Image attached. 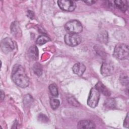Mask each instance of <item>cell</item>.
Masks as SVG:
<instances>
[{
  "label": "cell",
  "mask_w": 129,
  "mask_h": 129,
  "mask_svg": "<svg viewBox=\"0 0 129 129\" xmlns=\"http://www.w3.org/2000/svg\"><path fill=\"white\" fill-rule=\"evenodd\" d=\"M12 78L13 82L19 87H27L29 84V79L23 67L20 64H15L12 69Z\"/></svg>",
  "instance_id": "1"
},
{
  "label": "cell",
  "mask_w": 129,
  "mask_h": 129,
  "mask_svg": "<svg viewBox=\"0 0 129 129\" xmlns=\"http://www.w3.org/2000/svg\"><path fill=\"white\" fill-rule=\"evenodd\" d=\"M128 46L124 43H118L116 45L113 51V55L119 59H126L129 56Z\"/></svg>",
  "instance_id": "2"
},
{
  "label": "cell",
  "mask_w": 129,
  "mask_h": 129,
  "mask_svg": "<svg viewBox=\"0 0 129 129\" xmlns=\"http://www.w3.org/2000/svg\"><path fill=\"white\" fill-rule=\"evenodd\" d=\"M66 30L70 33L78 34L82 31L83 27L81 23L78 20H73L68 22L65 26Z\"/></svg>",
  "instance_id": "3"
},
{
  "label": "cell",
  "mask_w": 129,
  "mask_h": 129,
  "mask_svg": "<svg viewBox=\"0 0 129 129\" xmlns=\"http://www.w3.org/2000/svg\"><path fill=\"white\" fill-rule=\"evenodd\" d=\"M100 93L95 87L92 88L87 100L88 105L92 108L96 107L100 99Z\"/></svg>",
  "instance_id": "4"
},
{
  "label": "cell",
  "mask_w": 129,
  "mask_h": 129,
  "mask_svg": "<svg viewBox=\"0 0 129 129\" xmlns=\"http://www.w3.org/2000/svg\"><path fill=\"white\" fill-rule=\"evenodd\" d=\"M65 43L69 46H75L79 45L81 42V38L77 34L67 33L64 37Z\"/></svg>",
  "instance_id": "5"
},
{
  "label": "cell",
  "mask_w": 129,
  "mask_h": 129,
  "mask_svg": "<svg viewBox=\"0 0 129 129\" xmlns=\"http://www.w3.org/2000/svg\"><path fill=\"white\" fill-rule=\"evenodd\" d=\"M59 7L62 10L68 12L73 11L76 8V4L74 1L69 0L58 1Z\"/></svg>",
  "instance_id": "6"
},
{
  "label": "cell",
  "mask_w": 129,
  "mask_h": 129,
  "mask_svg": "<svg viewBox=\"0 0 129 129\" xmlns=\"http://www.w3.org/2000/svg\"><path fill=\"white\" fill-rule=\"evenodd\" d=\"M1 47L3 52L7 53L13 51L15 46L12 40L9 37H6L2 40Z\"/></svg>",
  "instance_id": "7"
},
{
  "label": "cell",
  "mask_w": 129,
  "mask_h": 129,
  "mask_svg": "<svg viewBox=\"0 0 129 129\" xmlns=\"http://www.w3.org/2000/svg\"><path fill=\"white\" fill-rule=\"evenodd\" d=\"M101 73L105 77L110 76L114 71L113 65L110 62L104 61L102 63L101 67Z\"/></svg>",
  "instance_id": "8"
},
{
  "label": "cell",
  "mask_w": 129,
  "mask_h": 129,
  "mask_svg": "<svg viewBox=\"0 0 129 129\" xmlns=\"http://www.w3.org/2000/svg\"><path fill=\"white\" fill-rule=\"evenodd\" d=\"M77 127L78 128H94L95 124L90 120H81L78 123Z\"/></svg>",
  "instance_id": "9"
},
{
  "label": "cell",
  "mask_w": 129,
  "mask_h": 129,
  "mask_svg": "<svg viewBox=\"0 0 129 129\" xmlns=\"http://www.w3.org/2000/svg\"><path fill=\"white\" fill-rule=\"evenodd\" d=\"M72 70L75 74L81 76L85 72L86 70V67L83 63L78 62L74 65Z\"/></svg>",
  "instance_id": "10"
},
{
  "label": "cell",
  "mask_w": 129,
  "mask_h": 129,
  "mask_svg": "<svg viewBox=\"0 0 129 129\" xmlns=\"http://www.w3.org/2000/svg\"><path fill=\"white\" fill-rule=\"evenodd\" d=\"M95 88L100 93L103 94L104 95H105L106 96H109L111 94L110 91L109 90V89L99 81L96 84Z\"/></svg>",
  "instance_id": "11"
},
{
  "label": "cell",
  "mask_w": 129,
  "mask_h": 129,
  "mask_svg": "<svg viewBox=\"0 0 129 129\" xmlns=\"http://www.w3.org/2000/svg\"><path fill=\"white\" fill-rule=\"evenodd\" d=\"M28 55L29 58L33 60H36L38 58V50L37 47L33 45L31 46L28 49Z\"/></svg>",
  "instance_id": "12"
},
{
  "label": "cell",
  "mask_w": 129,
  "mask_h": 129,
  "mask_svg": "<svg viewBox=\"0 0 129 129\" xmlns=\"http://www.w3.org/2000/svg\"><path fill=\"white\" fill-rule=\"evenodd\" d=\"M115 6L122 12H125L128 8V1L117 0L114 2Z\"/></svg>",
  "instance_id": "13"
},
{
  "label": "cell",
  "mask_w": 129,
  "mask_h": 129,
  "mask_svg": "<svg viewBox=\"0 0 129 129\" xmlns=\"http://www.w3.org/2000/svg\"><path fill=\"white\" fill-rule=\"evenodd\" d=\"M108 33L105 31L100 32L97 36V40L102 43H106L108 41Z\"/></svg>",
  "instance_id": "14"
},
{
  "label": "cell",
  "mask_w": 129,
  "mask_h": 129,
  "mask_svg": "<svg viewBox=\"0 0 129 129\" xmlns=\"http://www.w3.org/2000/svg\"><path fill=\"white\" fill-rule=\"evenodd\" d=\"M116 101L113 98H108L104 102V105L108 108H114L116 106Z\"/></svg>",
  "instance_id": "15"
},
{
  "label": "cell",
  "mask_w": 129,
  "mask_h": 129,
  "mask_svg": "<svg viewBox=\"0 0 129 129\" xmlns=\"http://www.w3.org/2000/svg\"><path fill=\"white\" fill-rule=\"evenodd\" d=\"M34 73L37 76L41 75L42 73V67L39 62H36L34 63L33 68Z\"/></svg>",
  "instance_id": "16"
},
{
  "label": "cell",
  "mask_w": 129,
  "mask_h": 129,
  "mask_svg": "<svg viewBox=\"0 0 129 129\" xmlns=\"http://www.w3.org/2000/svg\"><path fill=\"white\" fill-rule=\"evenodd\" d=\"M50 40V39L46 36L41 35L39 36L36 40V43L39 45H43L46 42H48Z\"/></svg>",
  "instance_id": "17"
},
{
  "label": "cell",
  "mask_w": 129,
  "mask_h": 129,
  "mask_svg": "<svg viewBox=\"0 0 129 129\" xmlns=\"http://www.w3.org/2000/svg\"><path fill=\"white\" fill-rule=\"evenodd\" d=\"M49 90L50 94L54 97H57L58 95V91L57 86L53 84H50L49 86Z\"/></svg>",
  "instance_id": "18"
},
{
  "label": "cell",
  "mask_w": 129,
  "mask_h": 129,
  "mask_svg": "<svg viewBox=\"0 0 129 129\" xmlns=\"http://www.w3.org/2000/svg\"><path fill=\"white\" fill-rule=\"evenodd\" d=\"M119 80L120 83L123 86H127L128 85V76L125 74H122L120 76Z\"/></svg>",
  "instance_id": "19"
},
{
  "label": "cell",
  "mask_w": 129,
  "mask_h": 129,
  "mask_svg": "<svg viewBox=\"0 0 129 129\" xmlns=\"http://www.w3.org/2000/svg\"><path fill=\"white\" fill-rule=\"evenodd\" d=\"M60 102L57 99H55V98H50V104L51 106V107L53 109H57L59 105Z\"/></svg>",
  "instance_id": "20"
},
{
  "label": "cell",
  "mask_w": 129,
  "mask_h": 129,
  "mask_svg": "<svg viewBox=\"0 0 129 129\" xmlns=\"http://www.w3.org/2000/svg\"><path fill=\"white\" fill-rule=\"evenodd\" d=\"M68 102L73 106H77V107L80 106V103L74 97H69L68 99Z\"/></svg>",
  "instance_id": "21"
},
{
  "label": "cell",
  "mask_w": 129,
  "mask_h": 129,
  "mask_svg": "<svg viewBox=\"0 0 129 129\" xmlns=\"http://www.w3.org/2000/svg\"><path fill=\"white\" fill-rule=\"evenodd\" d=\"M38 119L39 120H40L41 122H47L48 121V118L47 117V116H46L44 114H40L38 116Z\"/></svg>",
  "instance_id": "22"
},
{
  "label": "cell",
  "mask_w": 129,
  "mask_h": 129,
  "mask_svg": "<svg viewBox=\"0 0 129 129\" xmlns=\"http://www.w3.org/2000/svg\"><path fill=\"white\" fill-rule=\"evenodd\" d=\"M129 125V118H128V114L127 113V115L125 118L124 122H123V126L126 128H128Z\"/></svg>",
  "instance_id": "23"
},
{
  "label": "cell",
  "mask_w": 129,
  "mask_h": 129,
  "mask_svg": "<svg viewBox=\"0 0 129 129\" xmlns=\"http://www.w3.org/2000/svg\"><path fill=\"white\" fill-rule=\"evenodd\" d=\"M28 17L31 18V19H33L34 18V14L33 13V12L31 11H28Z\"/></svg>",
  "instance_id": "24"
},
{
  "label": "cell",
  "mask_w": 129,
  "mask_h": 129,
  "mask_svg": "<svg viewBox=\"0 0 129 129\" xmlns=\"http://www.w3.org/2000/svg\"><path fill=\"white\" fill-rule=\"evenodd\" d=\"M85 3L87 4V5H92L93 4H94V3H96V1H84V2Z\"/></svg>",
  "instance_id": "25"
},
{
  "label": "cell",
  "mask_w": 129,
  "mask_h": 129,
  "mask_svg": "<svg viewBox=\"0 0 129 129\" xmlns=\"http://www.w3.org/2000/svg\"><path fill=\"white\" fill-rule=\"evenodd\" d=\"M4 98H5L4 93L3 92V91L2 90H1V99L2 101L3 100Z\"/></svg>",
  "instance_id": "26"
}]
</instances>
